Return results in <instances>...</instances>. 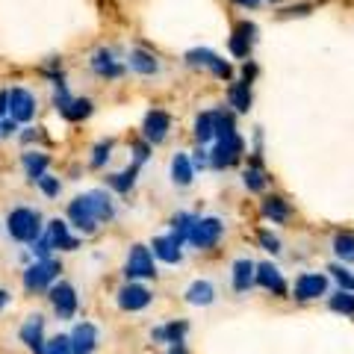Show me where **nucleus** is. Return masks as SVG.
Returning a JSON list of instances; mask_svg holds the SVG:
<instances>
[{
  "label": "nucleus",
  "instance_id": "f257e3e1",
  "mask_svg": "<svg viewBox=\"0 0 354 354\" xmlns=\"http://www.w3.org/2000/svg\"><path fill=\"white\" fill-rule=\"evenodd\" d=\"M6 230L15 242H21V245H32V242L44 234L41 213L32 207H15L12 213L6 216Z\"/></svg>",
  "mask_w": 354,
  "mask_h": 354
},
{
  "label": "nucleus",
  "instance_id": "f03ea898",
  "mask_svg": "<svg viewBox=\"0 0 354 354\" xmlns=\"http://www.w3.org/2000/svg\"><path fill=\"white\" fill-rule=\"evenodd\" d=\"M62 272V263L59 260H36L32 266H27L24 269V290L30 295H36V292H48L50 290V283L57 281V274Z\"/></svg>",
  "mask_w": 354,
  "mask_h": 354
},
{
  "label": "nucleus",
  "instance_id": "7ed1b4c3",
  "mask_svg": "<svg viewBox=\"0 0 354 354\" xmlns=\"http://www.w3.org/2000/svg\"><path fill=\"white\" fill-rule=\"evenodd\" d=\"M221 234H225V225H221V218L209 216V218H195L192 227H189V236H186V242H192L195 248H216Z\"/></svg>",
  "mask_w": 354,
  "mask_h": 354
},
{
  "label": "nucleus",
  "instance_id": "20e7f679",
  "mask_svg": "<svg viewBox=\"0 0 354 354\" xmlns=\"http://www.w3.org/2000/svg\"><path fill=\"white\" fill-rule=\"evenodd\" d=\"M245 153V142H242L236 133L234 136H225V139H218L216 142V148L209 151V165L213 169H230V165H236L239 162V157Z\"/></svg>",
  "mask_w": 354,
  "mask_h": 354
},
{
  "label": "nucleus",
  "instance_id": "39448f33",
  "mask_svg": "<svg viewBox=\"0 0 354 354\" xmlns=\"http://www.w3.org/2000/svg\"><path fill=\"white\" fill-rule=\"evenodd\" d=\"M9 118H15L18 124H30L36 118V95L24 86L9 88Z\"/></svg>",
  "mask_w": 354,
  "mask_h": 354
},
{
  "label": "nucleus",
  "instance_id": "423d86ee",
  "mask_svg": "<svg viewBox=\"0 0 354 354\" xmlns=\"http://www.w3.org/2000/svg\"><path fill=\"white\" fill-rule=\"evenodd\" d=\"M68 225L80 230L83 236H92L95 230H97V225H101V221L95 218L92 207H88V198L86 195H77L74 201L68 204Z\"/></svg>",
  "mask_w": 354,
  "mask_h": 354
},
{
  "label": "nucleus",
  "instance_id": "0eeeda50",
  "mask_svg": "<svg viewBox=\"0 0 354 354\" xmlns=\"http://www.w3.org/2000/svg\"><path fill=\"white\" fill-rule=\"evenodd\" d=\"M124 274H127V281H136V278H157V266H153V257H151V251H148L145 245H133V248H130Z\"/></svg>",
  "mask_w": 354,
  "mask_h": 354
},
{
  "label": "nucleus",
  "instance_id": "6e6552de",
  "mask_svg": "<svg viewBox=\"0 0 354 354\" xmlns=\"http://www.w3.org/2000/svg\"><path fill=\"white\" fill-rule=\"evenodd\" d=\"M50 304L57 310L59 319H74L77 313V292L68 281H59V283H50Z\"/></svg>",
  "mask_w": 354,
  "mask_h": 354
},
{
  "label": "nucleus",
  "instance_id": "1a4fd4ad",
  "mask_svg": "<svg viewBox=\"0 0 354 354\" xmlns=\"http://www.w3.org/2000/svg\"><path fill=\"white\" fill-rule=\"evenodd\" d=\"M169 130H171V115L162 113V109H151L145 115V124H142V136H145V142H151V145H162Z\"/></svg>",
  "mask_w": 354,
  "mask_h": 354
},
{
  "label": "nucleus",
  "instance_id": "9d476101",
  "mask_svg": "<svg viewBox=\"0 0 354 354\" xmlns=\"http://www.w3.org/2000/svg\"><path fill=\"white\" fill-rule=\"evenodd\" d=\"M151 304V292L145 290L142 283H124L118 290V307L127 310V313H139V310H145Z\"/></svg>",
  "mask_w": 354,
  "mask_h": 354
},
{
  "label": "nucleus",
  "instance_id": "9b49d317",
  "mask_svg": "<svg viewBox=\"0 0 354 354\" xmlns=\"http://www.w3.org/2000/svg\"><path fill=\"white\" fill-rule=\"evenodd\" d=\"M295 298L298 301H313L319 295H328V278L325 274H301V278L295 281Z\"/></svg>",
  "mask_w": 354,
  "mask_h": 354
},
{
  "label": "nucleus",
  "instance_id": "f8f14e48",
  "mask_svg": "<svg viewBox=\"0 0 354 354\" xmlns=\"http://www.w3.org/2000/svg\"><path fill=\"white\" fill-rule=\"evenodd\" d=\"M254 39H257V27H254L251 21H242V24H236L234 36H230V53L239 57V59H248L251 48H254Z\"/></svg>",
  "mask_w": 354,
  "mask_h": 354
},
{
  "label": "nucleus",
  "instance_id": "ddd939ff",
  "mask_svg": "<svg viewBox=\"0 0 354 354\" xmlns=\"http://www.w3.org/2000/svg\"><path fill=\"white\" fill-rule=\"evenodd\" d=\"M21 342H24L30 351L44 354V319H41V313L27 316V322L21 325Z\"/></svg>",
  "mask_w": 354,
  "mask_h": 354
},
{
  "label": "nucleus",
  "instance_id": "4468645a",
  "mask_svg": "<svg viewBox=\"0 0 354 354\" xmlns=\"http://www.w3.org/2000/svg\"><path fill=\"white\" fill-rule=\"evenodd\" d=\"M92 71L97 77H106V80H118V77L124 74V65L115 59L113 50L101 48V50H95V57H92Z\"/></svg>",
  "mask_w": 354,
  "mask_h": 354
},
{
  "label": "nucleus",
  "instance_id": "2eb2a0df",
  "mask_svg": "<svg viewBox=\"0 0 354 354\" xmlns=\"http://www.w3.org/2000/svg\"><path fill=\"white\" fill-rule=\"evenodd\" d=\"M254 283H260L266 292H274V295H286V283L281 278V269L272 263H263L257 266V272H254Z\"/></svg>",
  "mask_w": 354,
  "mask_h": 354
},
{
  "label": "nucleus",
  "instance_id": "dca6fc26",
  "mask_svg": "<svg viewBox=\"0 0 354 354\" xmlns=\"http://www.w3.org/2000/svg\"><path fill=\"white\" fill-rule=\"evenodd\" d=\"M71 348L74 354H92L97 348V328L92 322H80L71 334Z\"/></svg>",
  "mask_w": 354,
  "mask_h": 354
},
{
  "label": "nucleus",
  "instance_id": "f3484780",
  "mask_svg": "<svg viewBox=\"0 0 354 354\" xmlns=\"http://www.w3.org/2000/svg\"><path fill=\"white\" fill-rule=\"evenodd\" d=\"M44 234L50 236L53 248H59V251H77V245H80V239L68 234V221H62V218H53Z\"/></svg>",
  "mask_w": 354,
  "mask_h": 354
},
{
  "label": "nucleus",
  "instance_id": "a211bd4d",
  "mask_svg": "<svg viewBox=\"0 0 354 354\" xmlns=\"http://www.w3.org/2000/svg\"><path fill=\"white\" fill-rule=\"evenodd\" d=\"M88 198V207H92V213L97 221H113L115 218V207L113 201H109V195L104 189H92V192H86Z\"/></svg>",
  "mask_w": 354,
  "mask_h": 354
},
{
  "label": "nucleus",
  "instance_id": "6ab92c4d",
  "mask_svg": "<svg viewBox=\"0 0 354 354\" xmlns=\"http://www.w3.org/2000/svg\"><path fill=\"white\" fill-rule=\"evenodd\" d=\"M21 162H24V171H27V177H30V183H36L39 177L48 171L50 157H48V153H41V151H24Z\"/></svg>",
  "mask_w": 354,
  "mask_h": 354
},
{
  "label": "nucleus",
  "instance_id": "aec40b11",
  "mask_svg": "<svg viewBox=\"0 0 354 354\" xmlns=\"http://www.w3.org/2000/svg\"><path fill=\"white\" fill-rule=\"evenodd\" d=\"M254 272H257V266H254L251 260H236L234 263V290L236 292H248L254 286Z\"/></svg>",
  "mask_w": 354,
  "mask_h": 354
},
{
  "label": "nucleus",
  "instance_id": "412c9836",
  "mask_svg": "<svg viewBox=\"0 0 354 354\" xmlns=\"http://www.w3.org/2000/svg\"><path fill=\"white\" fill-rule=\"evenodd\" d=\"M213 298H216V286L209 281H195L189 290H186V301L192 307H207V304H213Z\"/></svg>",
  "mask_w": 354,
  "mask_h": 354
},
{
  "label": "nucleus",
  "instance_id": "4be33fe9",
  "mask_svg": "<svg viewBox=\"0 0 354 354\" xmlns=\"http://www.w3.org/2000/svg\"><path fill=\"white\" fill-rule=\"evenodd\" d=\"M186 330H189V325H186V322H169L162 328H153L151 337L157 342H171V346H180L183 337H186Z\"/></svg>",
  "mask_w": 354,
  "mask_h": 354
},
{
  "label": "nucleus",
  "instance_id": "5701e85b",
  "mask_svg": "<svg viewBox=\"0 0 354 354\" xmlns=\"http://www.w3.org/2000/svg\"><path fill=\"white\" fill-rule=\"evenodd\" d=\"M192 177H195L192 160L186 157V153H174V160H171V180H174L177 186H189Z\"/></svg>",
  "mask_w": 354,
  "mask_h": 354
},
{
  "label": "nucleus",
  "instance_id": "b1692460",
  "mask_svg": "<svg viewBox=\"0 0 354 354\" xmlns=\"http://www.w3.org/2000/svg\"><path fill=\"white\" fill-rule=\"evenodd\" d=\"M92 109H95V106H92V101H88V97H71V101L59 109V115H62L65 121H83V118L92 115Z\"/></svg>",
  "mask_w": 354,
  "mask_h": 354
},
{
  "label": "nucleus",
  "instance_id": "393cba45",
  "mask_svg": "<svg viewBox=\"0 0 354 354\" xmlns=\"http://www.w3.org/2000/svg\"><path fill=\"white\" fill-rule=\"evenodd\" d=\"M130 68L142 77H151L160 71V62L153 59V53H148V50H130Z\"/></svg>",
  "mask_w": 354,
  "mask_h": 354
},
{
  "label": "nucleus",
  "instance_id": "a878e982",
  "mask_svg": "<svg viewBox=\"0 0 354 354\" xmlns=\"http://www.w3.org/2000/svg\"><path fill=\"white\" fill-rule=\"evenodd\" d=\"M263 216L269 218V221H274V225H283V221L290 218V207H286L283 198L269 195V198L263 201Z\"/></svg>",
  "mask_w": 354,
  "mask_h": 354
},
{
  "label": "nucleus",
  "instance_id": "bb28decb",
  "mask_svg": "<svg viewBox=\"0 0 354 354\" xmlns=\"http://www.w3.org/2000/svg\"><path fill=\"white\" fill-rule=\"evenodd\" d=\"M153 257H160L162 263H180L183 254H180V245H174L169 236H157L153 239Z\"/></svg>",
  "mask_w": 354,
  "mask_h": 354
},
{
  "label": "nucleus",
  "instance_id": "cd10ccee",
  "mask_svg": "<svg viewBox=\"0 0 354 354\" xmlns=\"http://www.w3.org/2000/svg\"><path fill=\"white\" fill-rule=\"evenodd\" d=\"M227 97H230V106H234L236 113H248V109H251V101H254V97H251V86H248L245 80L230 86Z\"/></svg>",
  "mask_w": 354,
  "mask_h": 354
},
{
  "label": "nucleus",
  "instance_id": "c85d7f7f",
  "mask_svg": "<svg viewBox=\"0 0 354 354\" xmlns=\"http://www.w3.org/2000/svg\"><path fill=\"white\" fill-rule=\"evenodd\" d=\"M136 174H139V162H133L130 169L118 171V174H109V186H113L118 195H127L133 189V183H136Z\"/></svg>",
  "mask_w": 354,
  "mask_h": 354
},
{
  "label": "nucleus",
  "instance_id": "c756f323",
  "mask_svg": "<svg viewBox=\"0 0 354 354\" xmlns=\"http://www.w3.org/2000/svg\"><path fill=\"white\" fill-rule=\"evenodd\" d=\"M192 221H195V216H192V213H177V216L171 218V234H169V239L174 242V245H183V242H186V236H189V227H192Z\"/></svg>",
  "mask_w": 354,
  "mask_h": 354
},
{
  "label": "nucleus",
  "instance_id": "7c9ffc66",
  "mask_svg": "<svg viewBox=\"0 0 354 354\" xmlns=\"http://www.w3.org/2000/svg\"><path fill=\"white\" fill-rule=\"evenodd\" d=\"M242 180H245L248 186V192H263L266 189V183H269V177H266V171L260 169V160L254 157V162L245 169V174H242Z\"/></svg>",
  "mask_w": 354,
  "mask_h": 354
},
{
  "label": "nucleus",
  "instance_id": "2f4dec72",
  "mask_svg": "<svg viewBox=\"0 0 354 354\" xmlns=\"http://www.w3.org/2000/svg\"><path fill=\"white\" fill-rule=\"evenodd\" d=\"M213 133L218 139H225V136H234L236 133V121L230 113H225V109H216L213 113Z\"/></svg>",
  "mask_w": 354,
  "mask_h": 354
},
{
  "label": "nucleus",
  "instance_id": "473e14b6",
  "mask_svg": "<svg viewBox=\"0 0 354 354\" xmlns=\"http://www.w3.org/2000/svg\"><path fill=\"white\" fill-rule=\"evenodd\" d=\"M113 148H115L113 139H101L95 145V151H92V160H88V165H92V169H104V165L109 162V157H113Z\"/></svg>",
  "mask_w": 354,
  "mask_h": 354
},
{
  "label": "nucleus",
  "instance_id": "72a5a7b5",
  "mask_svg": "<svg viewBox=\"0 0 354 354\" xmlns=\"http://www.w3.org/2000/svg\"><path fill=\"white\" fill-rule=\"evenodd\" d=\"M334 254L342 263H354V236L351 234H337L334 236Z\"/></svg>",
  "mask_w": 354,
  "mask_h": 354
},
{
  "label": "nucleus",
  "instance_id": "f704fd0d",
  "mask_svg": "<svg viewBox=\"0 0 354 354\" xmlns=\"http://www.w3.org/2000/svg\"><path fill=\"white\" fill-rule=\"evenodd\" d=\"M330 310L334 313H342V316H354V295L348 290H339L337 295H330Z\"/></svg>",
  "mask_w": 354,
  "mask_h": 354
},
{
  "label": "nucleus",
  "instance_id": "c9c22d12",
  "mask_svg": "<svg viewBox=\"0 0 354 354\" xmlns=\"http://www.w3.org/2000/svg\"><path fill=\"white\" fill-rule=\"evenodd\" d=\"M213 59H216V53L207 50V48H192L186 53V65H189V68H209Z\"/></svg>",
  "mask_w": 354,
  "mask_h": 354
},
{
  "label": "nucleus",
  "instance_id": "e433bc0d",
  "mask_svg": "<svg viewBox=\"0 0 354 354\" xmlns=\"http://www.w3.org/2000/svg\"><path fill=\"white\" fill-rule=\"evenodd\" d=\"M213 136H216L213 133V113H201L195 118V139L201 142V145H207Z\"/></svg>",
  "mask_w": 354,
  "mask_h": 354
},
{
  "label": "nucleus",
  "instance_id": "4c0bfd02",
  "mask_svg": "<svg viewBox=\"0 0 354 354\" xmlns=\"http://www.w3.org/2000/svg\"><path fill=\"white\" fill-rule=\"evenodd\" d=\"M44 354H74V348H71V337L57 334L53 339H48V342H44Z\"/></svg>",
  "mask_w": 354,
  "mask_h": 354
},
{
  "label": "nucleus",
  "instance_id": "58836bf2",
  "mask_svg": "<svg viewBox=\"0 0 354 354\" xmlns=\"http://www.w3.org/2000/svg\"><path fill=\"white\" fill-rule=\"evenodd\" d=\"M36 186H39V189H41L44 195H48V198H59V192H62V183H59V177H50L48 171H44V174L39 177V180H36Z\"/></svg>",
  "mask_w": 354,
  "mask_h": 354
},
{
  "label": "nucleus",
  "instance_id": "ea45409f",
  "mask_svg": "<svg viewBox=\"0 0 354 354\" xmlns=\"http://www.w3.org/2000/svg\"><path fill=\"white\" fill-rule=\"evenodd\" d=\"M330 274H334V281L339 283V290H348V292H354V274L346 269V266H330V269H328Z\"/></svg>",
  "mask_w": 354,
  "mask_h": 354
},
{
  "label": "nucleus",
  "instance_id": "a19ab883",
  "mask_svg": "<svg viewBox=\"0 0 354 354\" xmlns=\"http://www.w3.org/2000/svg\"><path fill=\"white\" fill-rule=\"evenodd\" d=\"M32 257H36V260H48L50 257V254H53V242H50V236L48 234H41L36 242H32Z\"/></svg>",
  "mask_w": 354,
  "mask_h": 354
},
{
  "label": "nucleus",
  "instance_id": "79ce46f5",
  "mask_svg": "<svg viewBox=\"0 0 354 354\" xmlns=\"http://www.w3.org/2000/svg\"><path fill=\"white\" fill-rule=\"evenodd\" d=\"M260 245H263L266 251L278 254V251H281V239H278V236H272L269 230H260Z\"/></svg>",
  "mask_w": 354,
  "mask_h": 354
},
{
  "label": "nucleus",
  "instance_id": "37998d69",
  "mask_svg": "<svg viewBox=\"0 0 354 354\" xmlns=\"http://www.w3.org/2000/svg\"><path fill=\"white\" fill-rule=\"evenodd\" d=\"M133 153H136V162L142 165V162H145V160L151 157V142H145V139L136 142V145H133Z\"/></svg>",
  "mask_w": 354,
  "mask_h": 354
},
{
  "label": "nucleus",
  "instance_id": "c03bdc74",
  "mask_svg": "<svg viewBox=\"0 0 354 354\" xmlns=\"http://www.w3.org/2000/svg\"><path fill=\"white\" fill-rule=\"evenodd\" d=\"M15 133H18V121L15 118H3V121H0V139L15 136Z\"/></svg>",
  "mask_w": 354,
  "mask_h": 354
},
{
  "label": "nucleus",
  "instance_id": "a18cd8bd",
  "mask_svg": "<svg viewBox=\"0 0 354 354\" xmlns=\"http://www.w3.org/2000/svg\"><path fill=\"white\" fill-rule=\"evenodd\" d=\"M209 162V153L204 148H198L195 151V157H192V169H204V165Z\"/></svg>",
  "mask_w": 354,
  "mask_h": 354
},
{
  "label": "nucleus",
  "instance_id": "49530a36",
  "mask_svg": "<svg viewBox=\"0 0 354 354\" xmlns=\"http://www.w3.org/2000/svg\"><path fill=\"white\" fill-rule=\"evenodd\" d=\"M310 9H313V6H310V3H301V6H292V9H286V12H283V15H290V18H292V15H307V12H310Z\"/></svg>",
  "mask_w": 354,
  "mask_h": 354
},
{
  "label": "nucleus",
  "instance_id": "de8ad7c7",
  "mask_svg": "<svg viewBox=\"0 0 354 354\" xmlns=\"http://www.w3.org/2000/svg\"><path fill=\"white\" fill-rule=\"evenodd\" d=\"M9 113V92H0V115Z\"/></svg>",
  "mask_w": 354,
  "mask_h": 354
},
{
  "label": "nucleus",
  "instance_id": "09e8293b",
  "mask_svg": "<svg viewBox=\"0 0 354 354\" xmlns=\"http://www.w3.org/2000/svg\"><path fill=\"white\" fill-rule=\"evenodd\" d=\"M254 74H257V65H251V62H248L245 68H242V77H245V83H251V77H254Z\"/></svg>",
  "mask_w": 354,
  "mask_h": 354
},
{
  "label": "nucleus",
  "instance_id": "8fccbe9b",
  "mask_svg": "<svg viewBox=\"0 0 354 354\" xmlns=\"http://www.w3.org/2000/svg\"><path fill=\"white\" fill-rule=\"evenodd\" d=\"M236 6H245V9H257L260 6V0H234Z\"/></svg>",
  "mask_w": 354,
  "mask_h": 354
},
{
  "label": "nucleus",
  "instance_id": "3c124183",
  "mask_svg": "<svg viewBox=\"0 0 354 354\" xmlns=\"http://www.w3.org/2000/svg\"><path fill=\"white\" fill-rule=\"evenodd\" d=\"M9 301H12V295H9L6 290H0V310H3V307H6Z\"/></svg>",
  "mask_w": 354,
  "mask_h": 354
},
{
  "label": "nucleus",
  "instance_id": "603ef678",
  "mask_svg": "<svg viewBox=\"0 0 354 354\" xmlns=\"http://www.w3.org/2000/svg\"><path fill=\"white\" fill-rule=\"evenodd\" d=\"M169 354H186V348H183V342H180V346H171V351Z\"/></svg>",
  "mask_w": 354,
  "mask_h": 354
},
{
  "label": "nucleus",
  "instance_id": "864d4df0",
  "mask_svg": "<svg viewBox=\"0 0 354 354\" xmlns=\"http://www.w3.org/2000/svg\"><path fill=\"white\" fill-rule=\"evenodd\" d=\"M274 3H278V0H274Z\"/></svg>",
  "mask_w": 354,
  "mask_h": 354
}]
</instances>
